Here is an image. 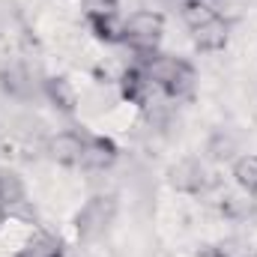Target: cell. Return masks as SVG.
<instances>
[{"label":"cell","mask_w":257,"mask_h":257,"mask_svg":"<svg viewBox=\"0 0 257 257\" xmlns=\"http://www.w3.org/2000/svg\"><path fill=\"white\" fill-rule=\"evenodd\" d=\"M206 153H209V159L212 162H233L236 159V153H239V141L227 132V128H218V132H212L209 135V141H206Z\"/></svg>","instance_id":"cell-16"},{"label":"cell","mask_w":257,"mask_h":257,"mask_svg":"<svg viewBox=\"0 0 257 257\" xmlns=\"http://www.w3.org/2000/svg\"><path fill=\"white\" fill-rule=\"evenodd\" d=\"M27 203V189L24 180L12 171V168H0V212L12 215Z\"/></svg>","instance_id":"cell-9"},{"label":"cell","mask_w":257,"mask_h":257,"mask_svg":"<svg viewBox=\"0 0 257 257\" xmlns=\"http://www.w3.org/2000/svg\"><path fill=\"white\" fill-rule=\"evenodd\" d=\"M15 257H66V242L54 233H36L15 251Z\"/></svg>","instance_id":"cell-13"},{"label":"cell","mask_w":257,"mask_h":257,"mask_svg":"<svg viewBox=\"0 0 257 257\" xmlns=\"http://www.w3.org/2000/svg\"><path fill=\"white\" fill-rule=\"evenodd\" d=\"M84 141L87 138L78 135V132H57L54 138H48L45 153L60 168H78L81 165V156H84Z\"/></svg>","instance_id":"cell-5"},{"label":"cell","mask_w":257,"mask_h":257,"mask_svg":"<svg viewBox=\"0 0 257 257\" xmlns=\"http://www.w3.org/2000/svg\"><path fill=\"white\" fill-rule=\"evenodd\" d=\"M209 6L215 9V15H218L221 21H227V24H236V21L242 18L245 6H248V0H209Z\"/></svg>","instance_id":"cell-18"},{"label":"cell","mask_w":257,"mask_h":257,"mask_svg":"<svg viewBox=\"0 0 257 257\" xmlns=\"http://www.w3.org/2000/svg\"><path fill=\"white\" fill-rule=\"evenodd\" d=\"M206 183H209L206 168L197 159H180L168 171V186L180 194H203L206 192Z\"/></svg>","instance_id":"cell-4"},{"label":"cell","mask_w":257,"mask_h":257,"mask_svg":"<svg viewBox=\"0 0 257 257\" xmlns=\"http://www.w3.org/2000/svg\"><path fill=\"white\" fill-rule=\"evenodd\" d=\"M192 42H194V48H197L200 54H218V51H224L227 42H230V24L221 21V18L215 15L212 21L194 27L192 30Z\"/></svg>","instance_id":"cell-6"},{"label":"cell","mask_w":257,"mask_h":257,"mask_svg":"<svg viewBox=\"0 0 257 257\" xmlns=\"http://www.w3.org/2000/svg\"><path fill=\"white\" fill-rule=\"evenodd\" d=\"M141 69H147L150 81H153L168 99H189L194 93L197 72H194V66L189 63V60H183V57H171V54H162V51H159L150 63L141 66Z\"/></svg>","instance_id":"cell-1"},{"label":"cell","mask_w":257,"mask_h":257,"mask_svg":"<svg viewBox=\"0 0 257 257\" xmlns=\"http://www.w3.org/2000/svg\"><path fill=\"white\" fill-rule=\"evenodd\" d=\"M218 212L230 221H248L257 212V200L254 194L242 192V189L239 192H224L218 197Z\"/></svg>","instance_id":"cell-11"},{"label":"cell","mask_w":257,"mask_h":257,"mask_svg":"<svg viewBox=\"0 0 257 257\" xmlns=\"http://www.w3.org/2000/svg\"><path fill=\"white\" fill-rule=\"evenodd\" d=\"M180 18H183V24L189 30H194V27L212 21L215 9L209 6V0H180Z\"/></svg>","instance_id":"cell-17"},{"label":"cell","mask_w":257,"mask_h":257,"mask_svg":"<svg viewBox=\"0 0 257 257\" xmlns=\"http://www.w3.org/2000/svg\"><path fill=\"white\" fill-rule=\"evenodd\" d=\"M87 27L93 30V36L105 45H123V27L126 21L117 15H87Z\"/></svg>","instance_id":"cell-12"},{"label":"cell","mask_w":257,"mask_h":257,"mask_svg":"<svg viewBox=\"0 0 257 257\" xmlns=\"http://www.w3.org/2000/svg\"><path fill=\"white\" fill-rule=\"evenodd\" d=\"M230 174H233L236 189H242V192H248L257 197V153L236 156L233 165H230Z\"/></svg>","instance_id":"cell-14"},{"label":"cell","mask_w":257,"mask_h":257,"mask_svg":"<svg viewBox=\"0 0 257 257\" xmlns=\"http://www.w3.org/2000/svg\"><path fill=\"white\" fill-rule=\"evenodd\" d=\"M150 90H153V81H150L147 69H141V66L132 63L126 72L120 75V96H123V102H128V105L144 108V105L150 102Z\"/></svg>","instance_id":"cell-8"},{"label":"cell","mask_w":257,"mask_h":257,"mask_svg":"<svg viewBox=\"0 0 257 257\" xmlns=\"http://www.w3.org/2000/svg\"><path fill=\"white\" fill-rule=\"evenodd\" d=\"M3 218H6V215H3V212H0V221H3Z\"/></svg>","instance_id":"cell-21"},{"label":"cell","mask_w":257,"mask_h":257,"mask_svg":"<svg viewBox=\"0 0 257 257\" xmlns=\"http://www.w3.org/2000/svg\"><path fill=\"white\" fill-rule=\"evenodd\" d=\"M120 156V147L105 138V135H93L84 141V156H81V168L87 171H108Z\"/></svg>","instance_id":"cell-7"},{"label":"cell","mask_w":257,"mask_h":257,"mask_svg":"<svg viewBox=\"0 0 257 257\" xmlns=\"http://www.w3.org/2000/svg\"><path fill=\"white\" fill-rule=\"evenodd\" d=\"M197 257H230L224 248H218V245H206V248H200Z\"/></svg>","instance_id":"cell-20"},{"label":"cell","mask_w":257,"mask_h":257,"mask_svg":"<svg viewBox=\"0 0 257 257\" xmlns=\"http://www.w3.org/2000/svg\"><path fill=\"white\" fill-rule=\"evenodd\" d=\"M120 3L117 0H84V15H117Z\"/></svg>","instance_id":"cell-19"},{"label":"cell","mask_w":257,"mask_h":257,"mask_svg":"<svg viewBox=\"0 0 257 257\" xmlns=\"http://www.w3.org/2000/svg\"><path fill=\"white\" fill-rule=\"evenodd\" d=\"M30 87H33V81H30L27 69H21V66H6V69H0V90H3L6 96H12V99H27V96H30Z\"/></svg>","instance_id":"cell-15"},{"label":"cell","mask_w":257,"mask_h":257,"mask_svg":"<svg viewBox=\"0 0 257 257\" xmlns=\"http://www.w3.org/2000/svg\"><path fill=\"white\" fill-rule=\"evenodd\" d=\"M42 90H45L48 102H51L60 114L72 117V114L78 111V93H75V87H72L69 78H63V75H51V78H45Z\"/></svg>","instance_id":"cell-10"},{"label":"cell","mask_w":257,"mask_h":257,"mask_svg":"<svg viewBox=\"0 0 257 257\" xmlns=\"http://www.w3.org/2000/svg\"><path fill=\"white\" fill-rule=\"evenodd\" d=\"M162 36H165V15L153 9H141L128 15L126 27H123V45H128L135 54L159 51Z\"/></svg>","instance_id":"cell-3"},{"label":"cell","mask_w":257,"mask_h":257,"mask_svg":"<svg viewBox=\"0 0 257 257\" xmlns=\"http://www.w3.org/2000/svg\"><path fill=\"white\" fill-rule=\"evenodd\" d=\"M117 218V200L111 194H93L87 203L75 212V230L84 242H93L108 233V227Z\"/></svg>","instance_id":"cell-2"}]
</instances>
